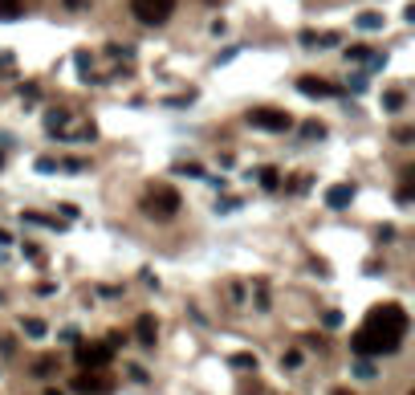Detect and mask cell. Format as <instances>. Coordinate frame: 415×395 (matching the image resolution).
Returning a JSON list of instances; mask_svg holds the SVG:
<instances>
[{
	"instance_id": "obj_17",
	"label": "cell",
	"mask_w": 415,
	"mask_h": 395,
	"mask_svg": "<svg viewBox=\"0 0 415 395\" xmlns=\"http://www.w3.org/2000/svg\"><path fill=\"white\" fill-rule=\"evenodd\" d=\"M285 367H301V350H285V359H281Z\"/></svg>"
},
{
	"instance_id": "obj_5",
	"label": "cell",
	"mask_w": 415,
	"mask_h": 395,
	"mask_svg": "<svg viewBox=\"0 0 415 395\" xmlns=\"http://www.w3.org/2000/svg\"><path fill=\"white\" fill-rule=\"evenodd\" d=\"M249 122H253L256 131H289V127H293V118L285 115V110H273V106H253V110H249Z\"/></svg>"
},
{
	"instance_id": "obj_9",
	"label": "cell",
	"mask_w": 415,
	"mask_h": 395,
	"mask_svg": "<svg viewBox=\"0 0 415 395\" xmlns=\"http://www.w3.org/2000/svg\"><path fill=\"white\" fill-rule=\"evenodd\" d=\"M135 338H138V347H155V338H159V322H155V318H151V314H143V318H138L135 322Z\"/></svg>"
},
{
	"instance_id": "obj_10",
	"label": "cell",
	"mask_w": 415,
	"mask_h": 395,
	"mask_svg": "<svg viewBox=\"0 0 415 395\" xmlns=\"http://www.w3.org/2000/svg\"><path fill=\"white\" fill-rule=\"evenodd\" d=\"M350 200H354V187L350 184H334L330 192H326V204H330V208H346Z\"/></svg>"
},
{
	"instance_id": "obj_13",
	"label": "cell",
	"mask_w": 415,
	"mask_h": 395,
	"mask_svg": "<svg viewBox=\"0 0 415 395\" xmlns=\"http://www.w3.org/2000/svg\"><path fill=\"white\" fill-rule=\"evenodd\" d=\"M24 334H29V338H41V334H45V322H41V318H24Z\"/></svg>"
},
{
	"instance_id": "obj_1",
	"label": "cell",
	"mask_w": 415,
	"mask_h": 395,
	"mask_svg": "<svg viewBox=\"0 0 415 395\" xmlns=\"http://www.w3.org/2000/svg\"><path fill=\"white\" fill-rule=\"evenodd\" d=\"M403 338H395L387 330H374V326H363L358 334H354V354H363V359H383V354H391L399 350Z\"/></svg>"
},
{
	"instance_id": "obj_11",
	"label": "cell",
	"mask_w": 415,
	"mask_h": 395,
	"mask_svg": "<svg viewBox=\"0 0 415 395\" xmlns=\"http://www.w3.org/2000/svg\"><path fill=\"white\" fill-rule=\"evenodd\" d=\"M24 13V0H0V21H17Z\"/></svg>"
},
{
	"instance_id": "obj_4",
	"label": "cell",
	"mask_w": 415,
	"mask_h": 395,
	"mask_svg": "<svg viewBox=\"0 0 415 395\" xmlns=\"http://www.w3.org/2000/svg\"><path fill=\"white\" fill-rule=\"evenodd\" d=\"M131 13L143 24H163L175 13V0H131Z\"/></svg>"
},
{
	"instance_id": "obj_19",
	"label": "cell",
	"mask_w": 415,
	"mask_h": 395,
	"mask_svg": "<svg viewBox=\"0 0 415 395\" xmlns=\"http://www.w3.org/2000/svg\"><path fill=\"white\" fill-rule=\"evenodd\" d=\"M334 395H350V392H342V387H338V392H334Z\"/></svg>"
},
{
	"instance_id": "obj_18",
	"label": "cell",
	"mask_w": 415,
	"mask_h": 395,
	"mask_svg": "<svg viewBox=\"0 0 415 395\" xmlns=\"http://www.w3.org/2000/svg\"><path fill=\"white\" fill-rule=\"evenodd\" d=\"M399 106H403V94L391 90V94H387V110H399Z\"/></svg>"
},
{
	"instance_id": "obj_16",
	"label": "cell",
	"mask_w": 415,
	"mask_h": 395,
	"mask_svg": "<svg viewBox=\"0 0 415 395\" xmlns=\"http://www.w3.org/2000/svg\"><path fill=\"white\" fill-rule=\"evenodd\" d=\"M305 135H310V139H322L326 127H322V122H305Z\"/></svg>"
},
{
	"instance_id": "obj_12",
	"label": "cell",
	"mask_w": 415,
	"mask_h": 395,
	"mask_svg": "<svg viewBox=\"0 0 415 395\" xmlns=\"http://www.w3.org/2000/svg\"><path fill=\"white\" fill-rule=\"evenodd\" d=\"M33 371H37V375H53V371H57V359H53V354H41V359L33 363Z\"/></svg>"
},
{
	"instance_id": "obj_14",
	"label": "cell",
	"mask_w": 415,
	"mask_h": 395,
	"mask_svg": "<svg viewBox=\"0 0 415 395\" xmlns=\"http://www.w3.org/2000/svg\"><path fill=\"white\" fill-rule=\"evenodd\" d=\"M261 184L269 187V192H273V187L281 184V175H277V167H265V171H261Z\"/></svg>"
},
{
	"instance_id": "obj_6",
	"label": "cell",
	"mask_w": 415,
	"mask_h": 395,
	"mask_svg": "<svg viewBox=\"0 0 415 395\" xmlns=\"http://www.w3.org/2000/svg\"><path fill=\"white\" fill-rule=\"evenodd\" d=\"M110 363V343H78V367L82 371H102Z\"/></svg>"
},
{
	"instance_id": "obj_15",
	"label": "cell",
	"mask_w": 415,
	"mask_h": 395,
	"mask_svg": "<svg viewBox=\"0 0 415 395\" xmlns=\"http://www.w3.org/2000/svg\"><path fill=\"white\" fill-rule=\"evenodd\" d=\"M358 24H363V29H379V24H383V17H379V13H363V17H358Z\"/></svg>"
},
{
	"instance_id": "obj_2",
	"label": "cell",
	"mask_w": 415,
	"mask_h": 395,
	"mask_svg": "<svg viewBox=\"0 0 415 395\" xmlns=\"http://www.w3.org/2000/svg\"><path fill=\"white\" fill-rule=\"evenodd\" d=\"M143 212H147V216H159V220L175 216V212H180V192H175V187H167V184L151 187V192L143 196Z\"/></svg>"
},
{
	"instance_id": "obj_3",
	"label": "cell",
	"mask_w": 415,
	"mask_h": 395,
	"mask_svg": "<svg viewBox=\"0 0 415 395\" xmlns=\"http://www.w3.org/2000/svg\"><path fill=\"white\" fill-rule=\"evenodd\" d=\"M363 326H374V330H387L395 338H403V334H407V314H403L399 306H374Z\"/></svg>"
},
{
	"instance_id": "obj_7",
	"label": "cell",
	"mask_w": 415,
	"mask_h": 395,
	"mask_svg": "<svg viewBox=\"0 0 415 395\" xmlns=\"http://www.w3.org/2000/svg\"><path fill=\"white\" fill-rule=\"evenodd\" d=\"M73 392H82V395H106L110 392V379L102 371H82L78 379H73Z\"/></svg>"
},
{
	"instance_id": "obj_8",
	"label": "cell",
	"mask_w": 415,
	"mask_h": 395,
	"mask_svg": "<svg viewBox=\"0 0 415 395\" xmlns=\"http://www.w3.org/2000/svg\"><path fill=\"white\" fill-rule=\"evenodd\" d=\"M298 90L310 94V98H334V94H338V86H334V82H326V78L305 73V78H298Z\"/></svg>"
}]
</instances>
